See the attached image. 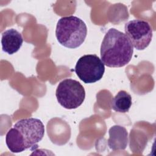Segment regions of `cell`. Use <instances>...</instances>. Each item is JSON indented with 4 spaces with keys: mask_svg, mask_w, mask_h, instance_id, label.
I'll return each instance as SVG.
<instances>
[{
    "mask_svg": "<svg viewBox=\"0 0 156 156\" xmlns=\"http://www.w3.org/2000/svg\"><path fill=\"white\" fill-rule=\"evenodd\" d=\"M74 71L84 83H93L102 78L105 65L96 54H87L79 58Z\"/></svg>",
    "mask_w": 156,
    "mask_h": 156,
    "instance_id": "5",
    "label": "cell"
},
{
    "mask_svg": "<svg viewBox=\"0 0 156 156\" xmlns=\"http://www.w3.org/2000/svg\"><path fill=\"white\" fill-rule=\"evenodd\" d=\"M132 103L130 94L124 90H121L112 99L111 107L115 112L126 113L131 107Z\"/></svg>",
    "mask_w": 156,
    "mask_h": 156,
    "instance_id": "9",
    "label": "cell"
},
{
    "mask_svg": "<svg viewBox=\"0 0 156 156\" xmlns=\"http://www.w3.org/2000/svg\"><path fill=\"white\" fill-rule=\"evenodd\" d=\"M55 96L59 104L66 109H75L80 106L85 98V91L76 80L66 79L61 81L56 89Z\"/></svg>",
    "mask_w": 156,
    "mask_h": 156,
    "instance_id": "4",
    "label": "cell"
},
{
    "mask_svg": "<svg viewBox=\"0 0 156 156\" xmlns=\"http://www.w3.org/2000/svg\"><path fill=\"white\" fill-rule=\"evenodd\" d=\"M133 47L126 34L115 28L105 34L101 46V58L104 65L119 68L130 61Z\"/></svg>",
    "mask_w": 156,
    "mask_h": 156,
    "instance_id": "2",
    "label": "cell"
},
{
    "mask_svg": "<svg viewBox=\"0 0 156 156\" xmlns=\"http://www.w3.org/2000/svg\"><path fill=\"white\" fill-rule=\"evenodd\" d=\"M108 146L113 151L124 150L128 144V133L126 129L119 125L111 127L108 130Z\"/></svg>",
    "mask_w": 156,
    "mask_h": 156,
    "instance_id": "8",
    "label": "cell"
},
{
    "mask_svg": "<svg viewBox=\"0 0 156 156\" xmlns=\"http://www.w3.org/2000/svg\"><path fill=\"white\" fill-rule=\"evenodd\" d=\"M44 135V126L37 118H24L18 121L5 136L6 145L11 152L20 153L28 149L38 148V143Z\"/></svg>",
    "mask_w": 156,
    "mask_h": 156,
    "instance_id": "1",
    "label": "cell"
},
{
    "mask_svg": "<svg viewBox=\"0 0 156 156\" xmlns=\"http://www.w3.org/2000/svg\"><path fill=\"white\" fill-rule=\"evenodd\" d=\"M87 35L85 22L75 16H65L57 21L55 36L58 43L68 48L75 49L84 42Z\"/></svg>",
    "mask_w": 156,
    "mask_h": 156,
    "instance_id": "3",
    "label": "cell"
},
{
    "mask_svg": "<svg viewBox=\"0 0 156 156\" xmlns=\"http://www.w3.org/2000/svg\"><path fill=\"white\" fill-rule=\"evenodd\" d=\"M125 34L137 50L146 49L152 38V29L148 22L143 20H133L124 26Z\"/></svg>",
    "mask_w": 156,
    "mask_h": 156,
    "instance_id": "6",
    "label": "cell"
},
{
    "mask_svg": "<svg viewBox=\"0 0 156 156\" xmlns=\"http://www.w3.org/2000/svg\"><path fill=\"white\" fill-rule=\"evenodd\" d=\"M23 43L21 34L15 29H9L2 34L1 45L2 51L10 55L18 51Z\"/></svg>",
    "mask_w": 156,
    "mask_h": 156,
    "instance_id": "7",
    "label": "cell"
}]
</instances>
